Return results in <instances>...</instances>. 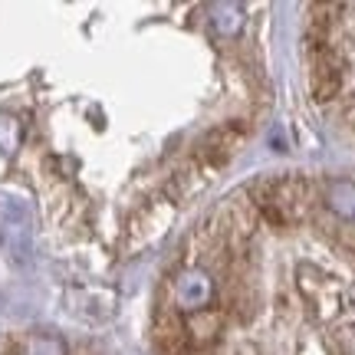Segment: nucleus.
Masks as SVG:
<instances>
[{
    "label": "nucleus",
    "mask_w": 355,
    "mask_h": 355,
    "mask_svg": "<svg viewBox=\"0 0 355 355\" xmlns=\"http://www.w3.org/2000/svg\"><path fill=\"white\" fill-rule=\"evenodd\" d=\"M319 204V191L313 184V178L306 175H283L273 178V201L270 207L260 211V220H266L270 227H293L303 224L313 214V207Z\"/></svg>",
    "instance_id": "f257e3e1"
},
{
    "label": "nucleus",
    "mask_w": 355,
    "mask_h": 355,
    "mask_svg": "<svg viewBox=\"0 0 355 355\" xmlns=\"http://www.w3.org/2000/svg\"><path fill=\"white\" fill-rule=\"evenodd\" d=\"M247 141V122H224L214 125L198 145V165L207 168H224L241 152V145Z\"/></svg>",
    "instance_id": "f03ea898"
},
{
    "label": "nucleus",
    "mask_w": 355,
    "mask_h": 355,
    "mask_svg": "<svg viewBox=\"0 0 355 355\" xmlns=\"http://www.w3.org/2000/svg\"><path fill=\"white\" fill-rule=\"evenodd\" d=\"M152 343L162 355H181L188 349V322L184 313L175 303H162L155 306L152 316Z\"/></svg>",
    "instance_id": "7ed1b4c3"
},
{
    "label": "nucleus",
    "mask_w": 355,
    "mask_h": 355,
    "mask_svg": "<svg viewBox=\"0 0 355 355\" xmlns=\"http://www.w3.org/2000/svg\"><path fill=\"white\" fill-rule=\"evenodd\" d=\"M188 345H198V349H214L217 336L227 326V313L220 306H201V309H191L188 316Z\"/></svg>",
    "instance_id": "20e7f679"
},
{
    "label": "nucleus",
    "mask_w": 355,
    "mask_h": 355,
    "mask_svg": "<svg viewBox=\"0 0 355 355\" xmlns=\"http://www.w3.org/2000/svg\"><path fill=\"white\" fill-rule=\"evenodd\" d=\"M300 290H303L306 303L313 306L316 316H329V313H336L339 293H336V286H332L319 270H313V266H303V270H300Z\"/></svg>",
    "instance_id": "39448f33"
},
{
    "label": "nucleus",
    "mask_w": 355,
    "mask_h": 355,
    "mask_svg": "<svg viewBox=\"0 0 355 355\" xmlns=\"http://www.w3.org/2000/svg\"><path fill=\"white\" fill-rule=\"evenodd\" d=\"M326 207H329L336 217L352 220L355 217V184L352 181H332L329 188H326Z\"/></svg>",
    "instance_id": "423d86ee"
},
{
    "label": "nucleus",
    "mask_w": 355,
    "mask_h": 355,
    "mask_svg": "<svg viewBox=\"0 0 355 355\" xmlns=\"http://www.w3.org/2000/svg\"><path fill=\"white\" fill-rule=\"evenodd\" d=\"M201 184H204V168L198 165V162H191V165L181 168V171L175 175V181L168 184V194H171L175 201H184V198H191Z\"/></svg>",
    "instance_id": "0eeeda50"
},
{
    "label": "nucleus",
    "mask_w": 355,
    "mask_h": 355,
    "mask_svg": "<svg viewBox=\"0 0 355 355\" xmlns=\"http://www.w3.org/2000/svg\"><path fill=\"white\" fill-rule=\"evenodd\" d=\"M336 345H339V355H355V329H345L336 336Z\"/></svg>",
    "instance_id": "6e6552de"
},
{
    "label": "nucleus",
    "mask_w": 355,
    "mask_h": 355,
    "mask_svg": "<svg viewBox=\"0 0 355 355\" xmlns=\"http://www.w3.org/2000/svg\"><path fill=\"white\" fill-rule=\"evenodd\" d=\"M343 119L349 122V125H355V96H349L343 105Z\"/></svg>",
    "instance_id": "1a4fd4ad"
}]
</instances>
